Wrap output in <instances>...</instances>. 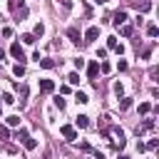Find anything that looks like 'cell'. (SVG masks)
<instances>
[{
    "label": "cell",
    "mask_w": 159,
    "mask_h": 159,
    "mask_svg": "<svg viewBox=\"0 0 159 159\" xmlns=\"http://www.w3.org/2000/svg\"><path fill=\"white\" fill-rule=\"evenodd\" d=\"M75 102H77V104H87V102H89L87 92H75Z\"/></svg>",
    "instance_id": "ba28073f"
},
{
    "label": "cell",
    "mask_w": 159,
    "mask_h": 159,
    "mask_svg": "<svg viewBox=\"0 0 159 159\" xmlns=\"http://www.w3.org/2000/svg\"><path fill=\"white\" fill-rule=\"evenodd\" d=\"M119 32H122V35H124V37H129V35H132V32H134V27H132V25H127V22H124V25H122V27H119Z\"/></svg>",
    "instance_id": "4fadbf2b"
},
{
    "label": "cell",
    "mask_w": 159,
    "mask_h": 159,
    "mask_svg": "<svg viewBox=\"0 0 159 159\" xmlns=\"http://www.w3.org/2000/svg\"><path fill=\"white\" fill-rule=\"evenodd\" d=\"M40 92H55V82L52 80H40Z\"/></svg>",
    "instance_id": "8992f818"
},
{
    "label": "cell",
    "mask_w": 159,
    "mask_h": 159,
    "mask_svg": "<svg viewBox=\"0 0 159 159\" xmlns=\"http://www.w3.org/2000/svg\"><path fill=\"white\" fill-rule=\"evenodd\" d=\"M97 72H99V62H89V65H87V77H89V80H94V77H97Z\"/></svg>",
    "instance_id": "5b68a950"
},
{
    "label": "cell",
    "mask_w": 159,
    "mask_h": 159,
    "mask_svg": "<svg viewBox=\"0 0 159 159\" xmlns=\"http://www.w3.org/2000/svg\"><path fill=\"white\" fill-rule=\"evenodd\" d=\"M147 35H149V37H157V35H159V27H157V25H149V27H147Z\"/></svg>",
    "instance_id": "e0dca14e"
},
{
    "label": "cell",
    "mask_w": 159,
    "mask_h": 159,
    "mask_svg": "<svg viewBox=\"0 0 159 159\" xmlns=\"http://www.w3.org/2000/svg\"><path fill=\"white\" fill-rule=\"evenodd\" d=\"M12 75H15V77H22V75H25V67H22V65H15V67H12Z\"/></svg>",
    "instance_id": "d6986e66"
},
{
    "label": "cell",
    "mask_w": 159,
    "mask_h": 159,
    "mask_svg": "<svg viewBox=\"0 0 159 159\" xmlns=\"http://www.w3.org/2000/svg\"><path fill=\"white\" fill-rule=\"evenodd\" d=\"M22 144H25V149H30V152H32V149H37V139H32V137H30V139H25Z\"/></svg>",
    "instance_id": "5bb4252c"
},
{
    "label": "cell",
    "mask_w": 159,
    "mask_h": 159,
    "mask_svg": "<svg viewBox=\"0 0 159 159\" xmlns=\"http://www.w3.org/2000/svg\"><path fill=\"white\" fill-rule=\"evenodd\" d=\"M97 37H99V27H97V25L87 27V32H84V42H87V45H92V42L97 40Z\"/></svg>",
    "instance_id": "7a4b0ae2"
},
{
    "label": "cell",
    "mask_w": 159,
    "mask_h": 159,
    "mask_svg": "<svg viewBox=\"0 0 159 159\" xmlns=\"http://www.w3.org/2000/svg\"><path fill=\"white\" fill-rule=\"evenodd\" d=\"M22 42H25V45H35V35L25 32V35H22Z\"/></svg>",
    "instance_id": "ac0fdd59"
},
{
    "label": "cell",
    "mask_w": 159,
    "mask_h": 159,
    "mask_svg": "<svg viewBox=\"0 0 159 159\" xmlns=\"http://www.w3.org/2000/svg\"><path fill=\"white\" fill-rule=\"evenodd\" d=\"M149 112H152V104L149 102H142L139 104V114H149Z\"/></svg>",
    "instance_id": "2e32d148"
},
{
    "label": "cell",
    "mask_w": 159,
    "mask_h": 159,
    "mask_svg": "<svg viewBox=\"0 0 159 159\" xmlns=\"http://www.w3.org/2000/svg\"><path fill=\"white\" fill-rule=\"evenodd\" d=\"M124 22H127V10H117L114 17H112V25H114V27H122Z\"/></svg>",
    "instance_id": "3957f363"
},
{
    "label": "cell",
    "mask_w": 159,
    "mask_h": 159,
    "mask_svg": "<svg viewBox=\"0 0 159 159\" xmlns=\"http://www.w3.org/2000/svg\"><path fill=\"white\" fill-rule=\"evenodd\" d=\"M84 65H87V62H84V60H82V57H77V60H75V67H77V70H82V67H84Z\"/></svg>",
    "instance_id": "f546056e"
},
{
    "label": "cell",
    "mask_w": 159,
    "mask_h": 159,
    "mask_svg": "<svg viewBox=\"0 0 159 159\" xmlns=\"http://www.w3.org/2000/svg\"><path fill=\"white\" fill-rule=\"evenodd\" d=\"M0 139H2V142L10 139V129H7V127H0Z\"/></svg>",
    "instance_id": "603a6c76"
},
{
    "label": "cell",
    "mask_w": 159,
    "mask_h": 159,
    "mask_svg": "<svg viewBox=\"0 0 159 159\" xmlns=\"http://www.w3.org/2000/svg\"><path fill=\"white\" fill-rule=\"evenodd\" d=\"M0 109H2V102H0Z\"/></svg>",
    "instance_id": "e575fe53"
},
{
    "label": "cell",
    "mask_w": 159,
    "mask_h": 159,
    "mask_svg": "<svg viewBox=\"0 0 159 159\" xmlns=\"http://www.w3.org/2000/svg\"><path fill=\"white\" fill-rule=\"evenodd\" d=\"M67 82H70V84H77V82H80V75H77V72H70V75H67Z\"/></svg>",
    "instance_id": "ffe728a7"
},
{
    "label": "cell",
    "mask_w": 159,
    "mask_h": 159,
    "mask_svg": "<svg viewBox=\"0 0 159 159\" xmlns=\"http://www.w3.org/2000/svg\"><path fill=\"white\" fill-rule=\"evenodd\" d=\"M55 107H57V109H65V99H62V97H55Z\"/></svg>",
    "instance_id": "4316f807"
},
{
    "label": "cell",
    "mask_w": 159,
    "mask_h": 159,
    "mask_svg": "<svg viewBox=\"0 0 159 159\" xmlns=\"http://www.w3.org/2000/svg\"><path fill=\"white\" fill-rule=\"evenodd\" d=\"M114 94H117V97H122V94H124V84H122V82H117V84H114Z\"/></svg>",
    "instance_id": "44dd1931"
},
{
    "label": "cell",
    "mask_w": 159,
    "mask_h": 159,
    "mask_svg": "<svg viewBox=\"0 0 159 159\" xmlns=\"http://www.w3.org/2000/svg\"><path fill=\"white\" fill-rule=\"evenodd\" d=\"M157 144H159V139H149L144 147H147V149H157Z\"/></svg>",
    "instance_id": "83f0119b"
},
{
    "label": "cell",
    "mask_w": 159,
    "mask_h": 159,
    "mask_svg": "<svg viewBox=\"0 0 159 159\" xmlns=\"http://www.w3.org/2000/svg\"><path fill=\"white\" fill-rule=\"evenodd\" d=\"M107 47L114 50V47H117V37H107Z\"/></svg>",
    "instance_id": "d4e9b609"
},
{
    "label": "cell",
    "mask_w": 159,
    "mask_h": 159,
    "mask_svg": "<svg viewBox=\"0 0 159 159\" xmlns=\"http://www.w3.org/2000/svg\"><path fill=\"white\" fill-rule=\"evenodd\" d=\"M119 159H132V157H119Z\"/></svg>",
    "instance_id": "836d02e7"
},
{
    "label": "cell",
    "mask_w": 159,
    "mask_h": 159,
    "mask_svg": "<svg viewBox=\"0 0 159 159\" xmlns=\"http://www.w3.org/2000/svg\"><path fill=\"white\" fill-rule=\"evenodd\" d=\"M42 32H45V25H42V22H37V25H35V37H40Z\"/></svg>",
    "instance_id": "cb8c5ba5"
},
{
    "label": "cell",
    "mask_w": 159,
    "mask_h": 159,
    "mask_svg": "<svg viewBox=\"0 0 159 159\" xmlns=\"http://www.w3.org/2000/svg\"><path fill=\"white\" fill-rule=\"evenodd\" d=\"M60 134H62L67 142H75V139H77V129H75L72 124H62V127H60Z\"/></svg>",
    "instance_id": "6da1fadb"
},
{
    "label": "cell",
    "mask_w": 159,
    "mask_h": 159,
    "mask_svg": "<svg viewBox=\"0 0 159 159\" xmlns=\"http://www.w3.org/2000/svg\"><path fill=\"white\" fill-rule=\"evenodd\" d=\"M127 67H129V65H127V60H119V62H117V70H119V72H124Z\"/></svg>",
    "instance_id": "484cf974"
},
{
    "label": "cell",
    "mask_w": 159,
    "mask_h": 159,
    "mask_svg": "<svg viewBox=\"0 0 159 159\" xmlns=\"http://www.w3.org/2000/svg\"><path fill=\"white\" fill-rule=\"evenodd\" d=\"M132 107V97H122V102H119V109H129Z\"/></svg>",
    "instance_id": "9a60e30c"
},
{
    "label": "cell",
    "mask_w": 159,
    "mask_h": 159,
    "mask_svg": "<svg viewBox=\"0 0 159 159\" xmlns=\"http://www.w3.org/2000/svg\"><path fill=\"white\" fill-rule=\"evenodd\" d=\"M2 102H5V104H15V97H12L10 92H5V94H2Z\"/></svg>",
    "instance_id": "7402d4cb"
},
{
    "label": "cell",
    "mask_w": 159,
    "mask_h": 159,
    "mask_svg": "<svg viewBox=\"0 0 159 159\" xmlns=\"http://www.w3.org/2000/svg\"><path fill=\"white\" fill-rule=\"evenodd\" d=\"M94 2H97V5H104V2H109V0H94Z\"/></svg>",
    "instance_id": "1f68e13d"
},
{
    "label": "cell",
    "mask_w": 159,
    "mask_h": 159,
    "mask_svg": "<svg viewBox=\"0 0 159 159\" xmlns=\"http://www.w3.org/2000/svg\"><path fill=\"white\" fill-rule=\"evenodd\" d=\"M37 65H40V67H45V70H52V67H55L57 62H55V60H47V57H42V60L37 62Z\"/></svg>",
    "instance_id": "30bf717a"
},
{
    "label": "cell",
    "mask_w": 159,
    "mask_h": 159,
    "mask_svg": "<svg viewBox=\"0 0 159 159\" xmlns=\"http://www.w3.org/2000/svg\"><path fill=\"white\" fill-rule=\"evenodd\" d=\"M5 122H7V127H20V117H17V114H10Z\"/></svg>",
    "instance_id": "8fae6325"
},
{
    "label": "cell",
    "mask_w": 159,
    "mask_h": 159,
    "mask_svg": "<svg viewBox=\"0 0 159 159\" xmlns=\"http://www.w3.org/2000/svg\"><path fill=\"white\" fill-rule=\"evenodd\" d=\"M0 60H5V52H2V50H0Z\"/></svg>",
    "instance_id": "d6a6232c"
},
{
    "label": "cell",
    "mask_w": 159,
    "mask_h": 159,
    "mask_svg": "<svg viewBox=\"0 0 159 159\" xmlns=\"http://www.w3.org/2000/svg\"><path fill=\"white\" fill-rule=\"evenodd\" d=\"M10 55H12L15 60H20V65H22V60H25V52H22L20 42H12V45H10Z\"/></svg>",
    "instance_id": "277c9868"
},
{
    "label": "cell",
    "mask_w": 159,
    "mask_h": 159,
    "mask_svg": "<svg viewBox=\"0 0 159 159\" xmlns=\"http://www.w3.org/2000/svg\"><path fill=\"white\" fill-rule=\"evenodd\" d=\"M109 70H112V67H109V62H102V65H99V72H104V75H107Z\"/></svg>",
    "instance_id": "4dcf8cb0"
},
{
    "label": "cell",
    "mask_w": 159,
    "mask_h": 159,
    "mask_svg": "<svg viewBox=\"0 0 159 159\" xmlns=\"http://www.w3.org/2000/svg\"><path fill=\"white\" fill-rule=\"evenodd\" d=\"M149 7H152V2H149V0H144V2H142V5H139V10H142V12H147V10H149Z\"/></svg>",
    "instance_id": "f1b7e54d"
},
{
    "label": "cell",
    "mask_w": 159,
    "mask_h": 159,
    "mask_svg": "<svg viewBox=\"0 0 159 159\" xmlns=\"http://www.w3.org/2000/svg\"><path fill=\"white\" fill-rule=\"evenodd\" d=\"M67 37H70L72 42H80V30H77V27H70V30H67Z\"/></svg>",
    "instance_id": "9c48e42d"
},
{
    "label": "cell",
    "mask_w": 159,
    "mask_h": 159,
    "mask_svg": "<svg viewBox=\"0 0 159 159\" xmlns=\"http://www.w3.org/2000/svg\"><path fill=\"white\" fill-rule=\"evenodd\" d=\"M15 137H17V139H20V142H25V139H30V132H27V129H25V127H20V129H17V134H15Z\"/></svg>",
    "instance_id": "7c38bea8"
},
{
    "label": "cell",
    "mask_w": 159,
    "mask_h": 159,
    "mask_svg": "<svg viewBox=\"0 0 159 159\" xmlns=\"http://www.w3.org/2000/svg\"><path fill=\"white\" fill-rule=\"evenodd\" d=\"M75 124H77L80 129H84V127H89V117H87V114H77V119H75Z\"/></svg>",
    "instance_id": "52a82bcc"
}]
</instances>
